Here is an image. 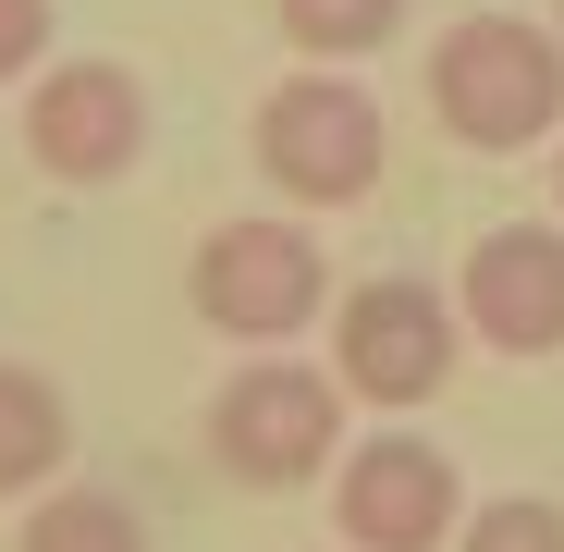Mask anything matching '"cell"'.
Here are the masks:
<instances>
[{"mask_svg": "<svg viewBox=\"0 0 564 552\" xmlns=\"http://www.w3.org/2000/svg\"><path fill=\"white\" fill-rule=\"evenodd\" d=\"M430 111H442L454 148H479V160H516V148L564 136V25L454 13L430 37Z\"/></svg>", "mask_w": 564, "mask_h": 552, "instance_id": "obj_1", "label": "cell"}, {"mask_svg": "<svg viewBox=\"0 0 564 552\" xmlns=\"http://www.w3.org/2000/svg\"><path fill=\"white\" fill-rule=\"evenodd\" d=\"M184 307H197V332L270 356V344H295V332L332 307V258H319L307 221H270V209L209 221L197 258H184Z\"/></svg>", "mask_w": 564, "mask_h": 552, "instance_id": "obj_2", "label": "cell"}, {"mask_svg": "<svg viewBox=\"0 0 564 552\" xmlns=\"http://www.w3.org/2000/svg\"><path fill=\"white\" fill-rule=\"evenodd\" d=\"M344 381L332 368H307V356H246L234 381L209 393V454H221V479H246V491H307L319 467H344Z\"/></svg>", "mask_w": 564, "mask_h": 552, "instance_id": "obj_3", "label": "cell"}, {"mask_svg": "<svg viewBox=\"0 0 564 552\" xmlns=\"http://www.w3.org/2000/svg\"><path fill=\"white\" fill-rule=\"evenodd\" d=\"M454 356H466V320H454L442 283H417V270H368L332 307V381L356 405H381V418H417L454 381Z\"/></svg>", "mask_w": 564, "mask_h": 552, "instance_id": "obj_4", "label": "cell"}, {"mask_svg": "<svg viewBox=\"0 0 564 552\" xmlns=\"http://www.w3.org/2000/svg\"><path fill=\"white\" fill-rule=\"evenodd\" d=\"M258 172L295 209H356L381 184V99L356 86V62H307L258 99Z\"/></svg>", "mask_w": 564, "mask_h": 552, "instance_id": "obj_5", "label": "cell"}, {"mask_svg": "<svg viewBox=\"0 0 564 552\" xmlns=\"http://www.w3.org/2000/svg\"><path fill=\"white\" fill-rule=\"evenodd\" d=\"M332 528H344V552H454L466 479L430 430H356L332 467Z\"/></svg>", "mask_w": 564, "mask_h": 552, "instance_id": "obj_6", "label": "cell"}, {"mask_svg": "<svg viewBox=\"0 0 564 552\" xmlns=\"http://www.w3.org/2000/svg\"><path fill=\"white\" fill-rule=\"evenodd\" d=\"M13 136L50 184H123L148 160V86H135V62H37Z\"/></svg>", "mask_w": 564, "mask_h": 552, "instance_id": "obj_7", "label": "cell"}, {"mask_svg": "<svg viewBox=\"0 0 564 552\" xmlns=\"http://www.w3.org/2000/svg\"><path fill=\"white\" fill-rule=\"evenodd\" d=\"M454 320L491 356H564V221H491L454 270Z\"/></svg>", "mask_w": 564, "mask_h": 552, "instance_id": "obj_8", "label": "cell"}, {"mask_svg": "<svg viewBox=\"0 0 564 552\" xmlns=\"http://www.w3.org/2000/svg\"><path fill=\"white\" fill-rule=\"evenodd\" d=\"M62 454H74V405H62V381H50V368H25V356H0V504L50 491Z\"/></svg>", "mask_w": 564, "mask_h": 552, "instance_id": "obj_9", "label": "cell"}, {"mask_svg": "<svg viewBox=\"0 0 564 552\" xmlns=\"http://www.w3.org/2000/svg\"><path fill=\"white\" fill-rule=\"evenodd\" d=\"M13 552H160V540H148V516H135L123 491H86V479H50Z\"/></svg>", "mask_w": 564, "mask_h": 552, "instance_id": "obj_10", "label": "cell"}, {"mask_svg": "<svg viewBox=\"0 0 564 552\" xmlns=\"http://www.w3.org/2000/svg\"><path fill=\"white\" fill-rule=\"evenodd\" d=\"M270 25H282L295 62H368L405 25V0H270Z\"/></svg>", "mask_w": 564, "mask_h": 552, "instance_id": "obj_11", "label": "cell"}, {"mask_svg": "<svg viewBox=\"0 0 564 552\" xmlns=\"http://www.w3.org/2000/svg\"><path fill=\"white\" fill-rule=\"evenodd\" d=\"M454 552H564V504L552 491H491V504H466Z\"/></svg>", "mask_w": 564, "mask_h": 552, "instance_id": "obj_12", "label": "cell"}, {"mask_svg": "<svg viewBox=\"0 0 564 552\" xmlns=\"http://www.w3.org/2000/svg\"><path fill=\"white\" fill-rule=\"evenodd\" d=\"M50 37H62L50 0H0V86H25V74L50 62Z\"/></svg>", "mask_w": 564, "mask_h": 552, "instance_id": "obj_13", "label": "cell"}, {"mask_svg": "<svg viewBox=\"0 0 564 552\" xmlns=\"http://www.w3.org/2000/svg\"><path fill=\"white\" fill-rule=\"evenodd\" d=\"M552 209H564V136H552Z\"/></svg>", "mask_w": 564, "mask_h": 552, "instance_id": "obj_14", "label": "cell"}, {"mask_svg": "<svg viewBox=\"0 0 564 552\" xmlns=\"http://www.w3.org/2000/svg\"><path fill=\"white\" fill-rule=\"evenodd\" d=\"M552 25H564V0H552Z\"/></svg>", "mask_w": 564, "mask_h": 552, "instance_id": "obj_15", "label": "cell"}]
</instances>
